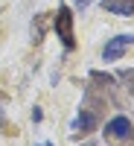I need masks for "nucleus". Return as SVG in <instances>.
<instances>
[{"instance_id":"5","label":"nucleus","mask_w":134,"mask_h":146,"mask_svg":"<svg viewBox=\"0 0 134 146\" xmlns=\"http://www.w3.org/2000/svg\"><path fill=\"white\" fill-rule=\"evenodd\" d=\"M96 123H99V117H96L93 111H82V114L76 117V123H73V129L82 131V135H88V131H93V129H96Z\"/></svg>"},{"instance_id":"4","label":"nucleus","mask_w":134,"mask_h":146,"mask_svg":"<svg viewBox=\"0 0 134 146\" xmlns=\"http://www.w3.org/2000/svg\"><path fill=\"white\" fill-rule=\"evenodd\" d=\"M102 9L111 12V15L128 18V15H134V0H102Z\"/></svg>"},{"instance_id":"2","label":"nucleus","mask_w":134,"mask_h":146,"mask_svg":"<svg viewBox=\"0 0 134 146\" xmlns=\"http://www.w3.org/2000/svg\"><path fill=\"white\" fill-rule=\"evenodd\" d=\"M131 135H134V126H131V120L123 117V114L114 117L111 123L105 126V137H108V140H128Z\"/></svg>"},{"instance_id":"3","label":"nucleus","mask_w":134,"mask_h":146,"mask_svg":"<svg viewBox=\"0 0 134 146\" xmlns=\"http://www.w3.org/2000/svg\"><path fill=\"white\" fill-rule=\"evenodd\" d=\"M131 44H134V35H117V38H111L105 44L102 58H105V62H117V58H123V53L128 50Z\"/></svg>"},{"instance_id":"1","label":"nucleus","mask_w":134,"mask_h":146,"mask_svg":"<svg viewBox=\"0 0 134 146\" xmlns=\"http://www.w3.org/2000/svg\"><path fill=\"white\" fill-rule=\"evenodd\" d=\"M55 32H58V38H61V44L67 50H73V44H76V38H73V12L67 6H61L58 15H55Z\"/></svg>"},{"instance_id":"7","label":"nucleus","mask_w":134,"mask_h":146,"mask_svg":"<svg viewBox=\"0 0 134 146\" xmlns=\"http://www.w3.org/2000/svg\"><path fill=\"white\" fill-rule=\"evenodd\" d=\"M88 3H90V0H76V6H79V9H84Z\"/></svg>"},{"instance_id":"6","label":"nucleus","mask_w":134,"mask_h":146,"mask_svg":"<svg viewBox=\"0 0 134 146\" xmlns=\"http://www.w3.org/2000/svg\"><path fill=\"white\" fill-rule=\"evenodd\" d=\"M119 79H123V82H134V70H123V73H119Z\"/></svg>"},{"instance_id":"8","label":"nucleus","mask_w":134,"mask_h":146,"mask_svg":"<svg viewBox=\"0 0 134 146\" xmlns=\"http://www.w3.org/2000/svg\"><path fill=\"white\" fill-rule=\"evenodd\" d=\"M38 146H53V143H38Z\"/></svg>"}]
</instances>
